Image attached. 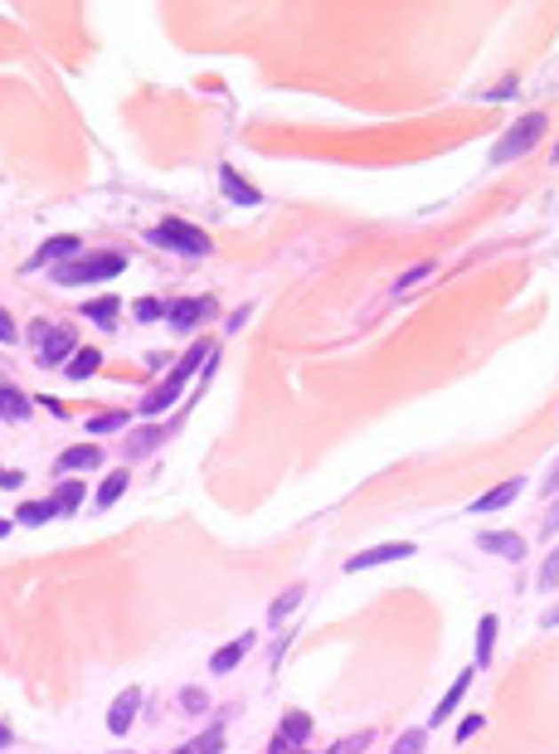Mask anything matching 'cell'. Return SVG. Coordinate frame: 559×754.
Instances as JSON below:
<instances>
[{
	"instance_id": "7402d4cb",
	"label": "cell",
	"mask_w": 559,
	"mask_h": 754,
	"mask_svg": "<svg viewBox=\"0 0 559 754\" xmlns=\"http://www.w3.org/2000/svg\"><path fill=\"white\" fill-rule=\"evenodd\" d=\"M49 501H54V511H59V516H74V511H78V501H83V482H64V487H59Z\"/></svg>"
},
{
	"instance_id": "1f68e13d",
	"label": "cell",
	"mask_w": 559,
	"mask_h": 754,
	"mask_svg": "<svg viewBox=\"0 0 559 754\" xmlns=\"http://www.w3.org/2000/svg\"><path fill=\"white\" fill-rule=\"evenodd\" d=\"M15 336H20V326L10 322V312H5V307H0V341H15Z\"/></svg>"
},
{
	"instance_id": "603a6c76",
	"label": "cell",
	"mask_w": 559,
	"mask_h": 754,
	"mask_svg": "<svg viewBox=\"0 0 559 754\" xmlns=\"http://www.w3.org/2000/svg\"><path fill=\"white\" fill-rule=\"evenodd\" d=\"M54 501H25V506H20V511H15V521H25V525H44V521H54Z\"/></svg>"
},
{
	"instance_id": "cb8c5ba5",
	"label": "cell",
	"mask_w": 559,
	"mask_h": 754,
	"mask_svg": "<svg viewBox=\"0 0 559 754\" xmlns=\"http://www.w3.org/2000/svg\"><path fill=\"white\" fill-rule=\"evenodd\" d=\"M491 643H496V614H486L477 623V667L491 662Z\"/></svg>"
},
{
	"instance_id": "f546056e",
	"label": "cell",
	"mask_w": 559,
	"mask_h": 754,
	"mask_svg": "<svg viewBox=\"0 0 559 754\" xmlns=\"http://www.w3.org/2000/svg\"><path fill=\"white\" fill-rule=\"evenodd\" d=\"M559 584V545L550 550V560H545V570H540V589H555Z\"/></svg>"
},
{
	"instance_id": "484cf974",
	"label": "cell",
	"mask_w": 559,
	"mask_h": 754,
	"mask_svg": "<svg viewBox=\"0 0 559 754\" xmlns=\"http://www.w3.org/2000/svg\"><path fill=\"white\" fill-rule=\"evenodd\" d=\"M224 750V726H210V735L190 740V754H220Z\"/></svg>"
},
{
	"instance_id": "9c48e42d",
	"label": "cell",
	"mask_w": 559,
	"mask_h": 754,
	"mask_svg": "<svg viewBox=\"0 0 559 754\" xmlns=\"http://www.w3.org/2000/svg\"><path fill=\"white\" fill-rule=\"evenodd\" d=\"M137 706H141V691H137V686H127L117 701H112V716H108V730H112V735H127L132 720H137Z\"/></svg>"
},
{
	"instance_id": "d6986e66",
	"label": "cell",
	"mask_w": 559,
	"mask_h": 754,
	"mask_svg": "<svg viewBox=\"0 0 559 754\" xmlns=\"http://www.w3.org/2000/svg\"><path fill=\"white\" fill-rule=\"evenodd\" d=\"M161 438H165L161 429H141V433H132V443H122V453H127V458H151Z\"/></svg>"
},
{
	"instance_id": "7c38bea8",
	"label": "cell",
	"mask_w": 559,
	"mask_h": 754,
	"mask_svg": "<svg viewBox=\"0 0 559 754\" xmlns=\"http://www.w3.org/2000/svg\"><path fill=\"white\" fill-rule=\"evenodd\" d=\"M102 462V448L98 443H78V448H64L59 453V472H92Z\"/></svg>"
},
{
	"instance_id": "d590c367",
	"label": "cell",
	"mask_w": 559,
	"mask_h": 754,
	"mask_svg": "<svg viewBox=\"0 0 559 754\" xmlns=\"http://www.w3.org/2000/svg\"><path fill=\"white\" fill-rule=\"evenodd\" d=\"M555 531H559V501H555V511L545 516V535H555Z\"/></svg>"
},
{
	"instance_id": "4dcf8cb0",
	"label": "cell",
	"mask_w": 559,
	"mask_h": 754,
	"mask_svg": "<svg viewBox=\"0 0 559 754\" xmlns=\"http://www.w3.org/2000/svg\"><path fill=\"white\" fill-rule=\"evenodd\" d=\"M365 745H370V735H365V730H360V735H346V740H340V745L331 750V754H360Z\"/></svg>"
},
{
	"instance_id": "ac0fdd59",
	"label": "cell",
	"mask_w": 559,
	"mask_h": 754,
	"mask_svg": "<svg viewBox=\"0 0 559 754\" xmlns=\"http://www.w3.org/2000/svg\"><path fill=\"white\" fill-rule=\"evenodd\" d=\"M98 365H102V356H98V350H92V346H83V350H74V356H68L64 375H68V380H88V375H92V370H98Z\"/></svg>"
},
{
	"instance_id": "3957f363",
	"label": "cell",
	"mask_w": 559,
	"mask_h": 754,
	"mask_svg": "<svg viewBox=\"0 0 559 754\" xmlns=\"http://www.w3.org/2000/svg\"><path fill=\"white\" fill-rule=\"evenodd\" d=\"M545 127H550V117H545V112H525V117L515 122V127H511V132H506V137L491 147V161H496V166H506V161L525 156V151H531L535 141L545 137Z\"/></svg>"
},
{
	"instance_id": "52a82bcc",
	"label": "cell",
	"mask_w": 559,
	"mask_h": 754,
	"mask_svg": "<svg viewBox=\"0 0 559 754\" xmlns=\"http://www.w3.org/2000/svg\"><path fill=\"white\" fill-rule=\"evenodd\" d=\"M171 326H180V332H195L200 322H210L214 317V297H185V302H171Z\"/></svg>"
},
{
	"instance_id": "30bf717a",
	"label": "cell",
	"mask_w": 559,
	"mask_h": 754,
	"mask_svg": "<svg viewBox=\"0 0 559 754\" xmlns=\"http://www.w3.org/2000/svg\"><path fill=\"white\" fill-rule=\"evenodd\" d=\"M307 735H312V716H302V710L283 716V730H277V740H273V754H287L292 745H302Z\"/></svg>"
},
{
	"instance_id": "74e56055",
	"label": "cell",
	"mask_w": 559,
	"mask_h": 754,
	"mask_svg": "<svg viewBox=\"0 0 559 754\" xmlns=\"http://www.w3.org/2000/svg\"><path fill=\"white\" fill-rule=\"evenodd\" d=\"M5 745H10V726L0 720V750H5Z\"/></svg>"
},
{
	"instance_id": "277c9868",
	"label": "cell",
	"mask_w": 559,
	"mask_h": 754,
	"mask_svg": "<svg viewBox=\"0 0 559 754\" xmlns=\"http://www.w3.org/2000/svg\"><path fill=\"white\" fill-rule=\"evenodd\" d=\"M151 239L165 244V249H175V253H185V258L210 253V234L195 229V224H185V220H161L156 229H151Z\"/></svg>"
},
{
	"instance_id": "6da1fadb",
	"label": "cell",
	"mask_w": 559,
	"mask_h": 754,
	"mask_svg": "<svg viewBox=\"0 0 559 754\" xmlns=\"http://www.w3.org/2000/svg\"><path fill=\"white\" fill-rule=\"evenodd\" d=\"M127 268V253H83L74 263H59L54 268V283L64 287H83V283H108Z\"/></svg>"
},
{
	"instance_id": "f35d334b",
	"label": "cell",
	"mask_w": 559,
	"mask_h": 754,
	"mask_svg": "<svg viewBox=\"0 0 559 754\" xmlns=\"http://www.w3.org/2000/svg\"><path fill=\"white\" fill-rule=\"evenodd\" d=\"M0 535H10V516H5V521H0Z\"/></svg>"
},
{
	"instance_id": "4316f807",
	"label": "cell",
	"mask_w": 559,
	"mask_h": 754,
	"mask_svg": "<svg viewBox=\"0 0 559 754\" xmlns=\"http://www.w3.org/2000/svg\"><path fill=\"white\" fill-rule=\"evenodd\" d=\"M132 312H137V322H161V317L171 312V307H165V302H156V297H141V302L132 307Z\"/></svg>"
},
{
	"instance_id": "e0dca14e",
	"label": "cell",
	"mask_w": 559,
	"mask_h": 754,
	"mask_svg": "<svg viewBox=\"0 0 559 754\" xmlns=\"http://www.w3.org/2000/svg\"><path fill=\"white\" fill-rule=\"evenodd\" d=\"M29 414V399H25V389H15V385H5L0 380V419H25Z\"/></svg>"
},
{
	"instance_id": "836d02e7",
	"label": "cell",
	"mask_w": 559,
	"mask_h": 754,
	"mask_svg": "<svg viewBox=\"0 0 559 754\" xmlns=\"http://www.w3.org/2000/svg\"><path fill=\"white\" fill-rule=\"evenodd\" d=\"M486 726V720L482 716H467V720H462V726H458V740H467V735H477V730Z\"/></svg>"
},
{
	"instance_id": "8992f818",
	"label": "cell",
	"mask_w": 559,
	"mask_h": 754,
	"mask_svg": "<svg viewBox=\"0 0 559 754\" xmlns=\"http://www.w3.org/2000/svg\"><path fill=\"white\" fill-rule=\"evenodd\" d=\"M409 555H413L409 541H389V545H375V550H360L355 560H346V574L375 570V565H389V560H409Z\"/></svg>"
},
{
	"instance_id": "5b68a950",
	"label": "cell",
	"mask_w": 559,
	"mask_h": 754,
	"mask_svg": "<svg viewBox=\"0 0 559 754\" xmlns=\"http://www.w3.org/2000/svg\"><path fill=\"white\" fill-rule=\"evenodd\" d=\"M35 346H39V360L44 365H59V360L74 356V332L68 326H54V322H35Z\"/></svg>"
},
{
	"instance_id": "ba28073f",
	"label": "cell",
	"mask_w": 559,
	"mask_h": 754,
	"mask_svg": "<svg viewBox=\"0 0 559 754\" xmlns=\"http://www.w3.org/2000/svg\"><path fill=\"white\" fill-rule=\"evenodd\" d=\"M477 545L491 555H506V560H525V535H515V531H482Z\"/></svg>"
},
{
	"instance_id": "d6a6232c",
	"label": "cell",
	"mask_w": 559,
	"mask_h": 754,
	"mask_svg": "<svg viewBox=\"0 0 559 754\" xmlns=\"http://www.w3.org/2000/svg\"><path fill=\"white\" fill-rule=\"evenodd\" d=\"M180 701H185V710H204V691H200V686H190Z\"/></svg>"
},
{
	"instance_id": "9a60e30c",
	"label": "cell",
	"mask_w": 559,
	"mask_h": 754,
	"mask_svg": "<svg viewBox=\"0 0 559 754\" xmlns=\"http://www.w3.org/2000/svg\"><path fill=\"white\" fill-rule=\"evenodd\" d=\"M220 180H224V195H229L234 205H258V200H263V195H258L234 166H220Z\"/></svg>"
},
{
	"instance_id": "e575fe53",
	"label": "cell",
	"mask_w": 559,
	"mask_h": 754,
	"mask_svg": "<svg viewBox=\"0 0 559 754\" xmlns=\"http://www.w3.org/2000/svg\"><path fill=\"white\" fill-rule=\"evenodd\" d=\"M20 482H25V472H15V468H0V487H20Z\"/></svg>"
},
{
	"instance_id": "4fadbf2b",
	"label": "cell",
	"mask_w": 559,
	"mask_h": 754,
	"mask_svg": "<svg viewBox=\"0 0 559 754\" xmlns=\"http://www.w3.org/2000/svg\"><path fill=\"white\" fill-rule=\"evenodd\" d=\"M515 497H521V477H506L501 487H491L486 497H477V501H472V511H477V516H486V511H501V506H511Z\"/></svg>"
},
{
	"instance_id": "44dd1931",
	"label": "cell",
	"mask_w": 559,
	"mask_h": 754,
	"mask_svg": "<svg viewBox=\"0 0 559 754\" xmlns=\"http://www.w3.org/2000/svg\"><path fill=\"white\" fill-rule=\"evenodd\" d=\"M117 312H122V302H117V297H98V302H88V307H83V317H92L98 326H112V322H117Z\"/></svg>"
},
{
	"instance_id": "83f0119b",
	"label": "cell",
	"mask_w": 559,
	"mask_h": 754,
	"mask_svg": "<svg viewBox=\"0 0 559 754\" xmlns=\"http://www.w3.org/2000/svg\"><path fill=\"white\" fill-rule=\"evenodd\" d=\"M423 745H428L423 730H403V735L395 740V754H423Z\"/></svg>"
},
{
	"instance_id": "7a4b0ae2",
	"label": "cell",
	"mask_w": 559,
	"mask_h": 754,
	"mask_svg": "<svg viewBox=\"0 0 559 754\" xmlns=\"http://www.w3.org/2000/svg\"><path fill=\"white\" fill-rule=\"evenodd\" d=\"M210 356H214V346H210V341H200V346H190V356H185L180 365L171 370V380H165V385H156V389H151V395H147V405H141V414H165V409H171L175 399H180V385H185V380H190V370L200 365V360H210Z\"/></svg>"
},
{
	"instance_id": "ffe728a7",
	"label": "cell",
	"mask_w": 559,
	"mask_h": 754,
	"mask_svg": "<svg viewBox=\"0 0 559 754\" xmlns=\"http://www.w3.org/2000/svg\"><path fill=\"white\" fill-rule=\"evenodd\" d=\"M127 468H117V472H108V477H102V487H98V506H112L122 497V492H127Z\"/></svg>"
},
{
	"instance_id": "2e32d148",
	"label": "cell",
	"mask_w": 559,
	"mask_h": 754,
	"mask_svg": "<svg viewBox=\"0 0 559 754\" xmlns=\"http://www.w3.org/2000/svg\"><path fill=\"white\" fill-rule=\"evenodd\" d=\"M472 677H477V671H462V677H458V681H452V686H448V696H443V701H438V710H433V726H443V720H448V716H452V710H458V701H462V696H467V686H472Z\"/></svg>"
},
{
	"instance_id": "ab89813d",
	"label": "cell",
	"mask_w": 559,
	"mask_h": 754,
	"mask_svg": "<svg viewBox=\"0 0 559 754\" xmlns=\"http://www.w3.org/2000/svg\"><path fill=\"white\" fill-rule=\"evenodd\" d=\"M175 754H190V745H185V750H175Z\"/></svg>"
},
{
	"instance_id": "f1b7e54d",
	"label": "cell",
	"mask_w": 559,
	"mask_h": 754,
	"mask_svg": "<svg viewBox=\"0 0 559 754\" xmlns=\"http://www.w3.org/2000/svg\"><path fill=\"white\" fill-rule=\"evenodd\" d=\"M122 423H127V414H92V419H88V433H117Z\"/></svg>"
},
{
	"instance_id": "d4e9b609",
	"label": "cell",
	"mask_w": 559,
	"mask_h": 754,
	"mask_svg": "<svg viewBox=\"0 0 559 754\" xmlns=\"http://www.w3.org/2000/svg\"><path fill=\"white\" fill-rule=\"evenodd\" d=\"M302 594H307L302 584H292V589H287V594H277V598H273V608H268V618H273V623H283V618L292 614L297 604H302Z\"/></svg>"
},
{
	"instance_id": "8d00e7d4",
	"label": "cell",
	"mask_w": 559,
	"mask_h": 754,
	"mask_svg": "<svg viewBox=\"0 0 559 754\" xmlns=\"http://www.w3.org/2000/svg\"><path fill=\"white\" fill-rule=\"evenodd\" d=\"M545 492H550V497L559 492V458H555V468H550V482H545Z\"/></svg>"
},
{
	"instance_id": "5bb4252c",
	"label": "cell",
	"mask_w": 559,
	"mask_h": 754,
	"mask_svg": "<svg viewBox=\"0 0 559 754\" xmlns=\"http://www.w3.org/2000/svg\"><path fill=\"white\" fill-rule=\"evenodd\" d=\"M248 653H253V633H244V638H234V643L229 647H220V653H214V671H220V677H224V671H234V667H239L244 662V657Z\"/></svg>"
},
{
	"instance_id": "8fae6325",
	"label": "cell",
	"mask_w": 559,
	"mask_h": 754,
	"mask_svg": "<svg viewBox=\"0 0 559 754\" xmlns=\"http://www.w3.org/2000/svg\"><path fill=\"white\" fill-rule=\"evenodd\" d=\"M74 253H83V239H74V234H59V239H49L44 249L29 258V268H39V263H74Z\"/></svg>"
}]
</instances>
